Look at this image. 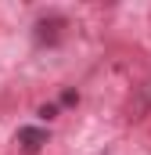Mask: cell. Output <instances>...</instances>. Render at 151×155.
Returning <instances> with one entry per match:
<instances>
[{
	"label": "cell",
	"instance_id": "obj_2",
	"mask_svg": "<svg viewBox=\"0 0 151 155\" xmlns=\"http://www.w3.org/2000/svg\"><path fill=\"white\" fill-rule=\"evenodd\" d=\"M61 29H65V18L47 15V18H40V22H36V33H33V36H36L40 47H43V43H47V47H54V43L61 40Z\"/></svg>",
	"mask_w": 151,
	"mask_h": 155
},
{
	"label": "cell",
	"instance_id": "obj_3",
	"mask_svg": "<svg viewBox=\"0 0 151 155\" xmlns=\"http://www.w3.org/2000/svg\"><path fill=\"white\" fill-rule=\"evenodd\" d=\"M36 116H40V119H54V116H58V105H54V101H50V105H40Z\"/></svg>",
	"mask_w": 151,
	"mask_h": 155
},
{
	"label": "cell",
	"instance_id": "obj_4",
	"mask_svg": "<svg viewBox=\"0 0 151 155\" xmlns=\"http://www.w3.org/2000/svg\"><path fill=\"white\" fill-rule=\"evenodd\" d=\"M76 101H79V94H76L72 87H69V90H61V105H76Z\"/></svg>",
	"mask_w": 151,
	"mask_h": 155
},
{
	"label": "cell",
	"instance_id": "obj_1",
	"mask_svg": "<svg viewBox=\"0 0 151 155\" xmlns=\"http://www.w3.org/2000/svg\"><path fill=\"white\" fill-rule=\"evenodd\" d=\"M43 144H50V130H43V126H22L14 134V148L22 155H40Z\"/></svg>",
	"mask_w": 151,
	"mask_h": 155
}]
</instances>
